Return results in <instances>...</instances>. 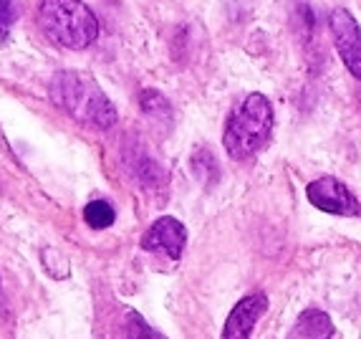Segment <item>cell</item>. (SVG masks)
I'll use <instances>...</instances> for the list:
<instances>
[{"label":"cell","mask_w":361,"mask_h":339,"mask_svg":"<svg viewBox=\"0 0 361 339\" xmlns=\"http://www.w3.org/2000/svg\"><path fill=\"white\" fill-rule=\"evenodd\" d=\"M51 99L56 107L71 114L78 124L109 129L116 124V109L97 81L78 71L56 73L51 81Z\"/></svg>","instance_id":"obj_1"},{"label":"cell","mask_w":361,"mask_h":339,"mask_svg":"<svg viewBox=\"0 0 361 339\" xmlns=\"http://www.w3.org/2000/svg\"><path fill=\"white\" fill-rule=\"evenodd\" d=\"M13 20H16V11H13L11 0H0V38L8 36Z\"/></svg>","instance_id":"obj_13"},{"label":"cell","mask_w":361,"mask_h":339,"mask_svg":"<svg viewBox=\"0 0 361 339\" xmlns=\"http://www.w3.org/2000/svg\"><path fill=\"white\" fill-rule=\"evenodd\" d=\"M265 309H268V297L265 294H250V297L240 299L230 311L220 339H250L255 321L265 314Z\"/></svg>","instance_id":"obj_7"},{"label":"cell","mask_w":361,"mask_h":339,"mask_svg":"<svg viewBox=\"0 0 361 339\" xmlns=\"http://www.w3.org/2000/svg\"><path fill=\"white\" fill-rule=\"evenodd\" d=\"M290 339H334V321L331 316L321 309L301 311L295 321Z\"/></svg>","instance_id":"obj_8"},{"label":"cell","mask_w":361,"mask_h":339,"mask_svg":"<svg viewBox=\"0 0 361 339\" xmlns=\"http://www.w3.org/2000/svg\"><path fill=\"white\" fill-rule=\"evenodd\" d=\"M38 23L43 33L63 49H89L99 38V20L81 0H43L38 6Z\"/></svg>","instance_id":"obj_3"},{"label":"cell","mask_w":361,"mask_h":339,"mask_svg":"<svg viewBox=\"0 0 361 339\" xmlns=\"http://www.w3.org/2000/svg\"><path fill=\"white\" fill-rule=\"evenodd\" d=\"M192 172L197 175L200 182L205 185H215L217 177H220V167H217V160L207 147H200L192 155Z\"/></svg>","instance_id":"obj_10"},{"label":"cell","mask_w":361,"mask_h":339,"mask_svg":"<svg viewBox=\"0 0 361 339\" xmlns=\"http://www.w3.org/2000/svg\"><path fill=\"white\" fill-rule=\"evenodd\" d=\"M185 243H187L185 225L177 218H172V215H164V218H157L149 225V230L142 236L139 246L145 251H152V254H164L172 261H177L185 254Z\"/></svg>","instance_id":"obj_6"},{"label":"cell","mask_w":361,"mask_h":339,"mask_svg":"<svg viewBox=\"0 0 361 339\" xmlns=\"http://www.w3.org/2000/svg\"><path fill=\"white\" fill-rule=\"evenodd\" d=\"M273 107L263 94H247L230 114L223 132V145L238 162L250 160L265 147L273 132Z\"/></svg>","instance_id":"obj_2"},{"label":"cell","mask_w":361,"mask_h":339,"mask_svg":"<svg viewBox=\"0 0 361 339\" xmlns=\"http://www.w3.org/2000/svg\"><path fill=\"white\" fill-rule=\"evenodd\" d=\"M84 220L91 225L94 230H104L111 228L116 220V210L109 200H91L89 206L84 208Z\"/></svg>","instance_id":"obj_9"},{"label":"cell","mask_w":361,"mask_h":339,"mask_svg":"<svg viewBox=\"0 0 361 339\" xmlns=\"http://www.w3.org/2000/svg\"><path fill=\"white\" fill-rule=\"evenodd\" d=\"M139 102H142V112H145V114L169 117V102L159 94V91H152V89L142 91Z\"/></svg>","instance_id":"obj_12"},{"label":"cell","mask_w":361,"mask_h":339,"mask_svg":"<svg viewBox=\"0 0 361 339\" xmlns=\"http://www.w3.org/2000/svg\"><path fill=\"white\" fill-rule=\"evenodd\" d=\"M306 198L313 208H319L331 215H361L359 200L351 195V190L336 177H319L311 185H306Z\"/></svg>","instance_id":"obj_5"},{"label":"cell","mask_w":361,"mask_h":339,"mask_svg":"<svg viewBox=\"0 0 361 339\" xmlns=\"http://www.w3.org/2000/svg\"><path fill=\"white\" fill-rule=\"evenodd\" d=\"M121 337L124 339H164L159 332L147 324L137 311H127V321H124V329H121Z\"/></svg>","instance_id":"obj_11"},{"label":"cell","mask_w":361,"mask_h":339,"mask_svg":"<svg viewBox=\"0 0 361 339\" xmlns=\"http://www.w3.org/2000/svg\"><path fill=\"white\" fill-rule=\"evenodd\" d=\"M329 23H331V36L343 66L349 69L354 79L361 81V25L346 8H334Z\"/></svg>","instance_id":"obj_4"}]
</instances>
